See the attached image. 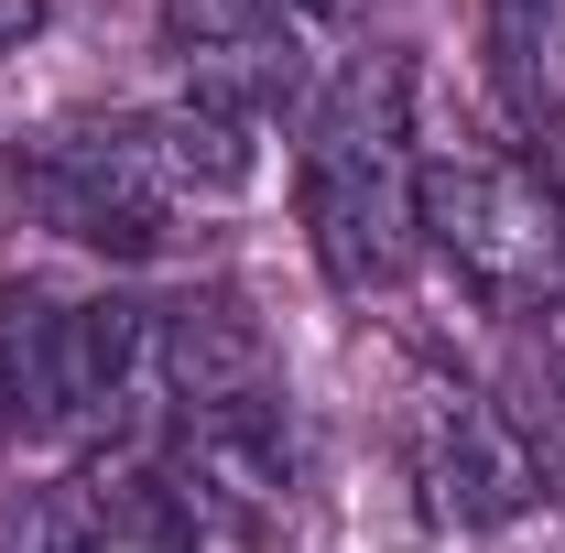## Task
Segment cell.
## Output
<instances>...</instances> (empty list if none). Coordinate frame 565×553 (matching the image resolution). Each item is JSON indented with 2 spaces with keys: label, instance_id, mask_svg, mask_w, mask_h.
<instances>
[{
  "label": "cell",
  "instance_id": "6da1fadb",
  "mask_svg": "<svg viewBox=\"0 0 565 553\" xmlns=\"http://www.w3.org/2000/svg\"><path fill=\"white\" fill-rule=\"evenodd\" d=\"M250 120L163 98V109H120V120H66L11 163V196L76 250H163V228L185 207H228L250 185Z\"/></svg>",
  "mask_w": 565,
  "mask_h": 553
},
{
  "label": "cell",
  "instance_id": "7a4b0ae2",
  "mask_svg": "<svg viewBox=\"0 0 565 553\" xmlns=\"http://www.w3.org/2000/svg\"><path fill=\"white\" fill-rule=\"evenodd\" d=\"M294 196L316 272L338 293H392L424 250V152H414V76L403 55H359L316 87L305 152H294Z\"/></svg>",
  "mask_w": 565,
  "mask_h": 553
},
{
  "label": "cell",
  "instance_id": "3957f363",
  "mask_svg": "<svg viewBox=\"0 0 565 553\" xmlns=\"http://www.w3.org/2000/svg\"><path fill=\"white\" fill-rule=\"evenodd\" d=\"M152 402V304L131 293H0V445L109 434Z\"/></svg>",
  "mask_w": 565,
  "mask_h": 553
},
{
  "label": "cell",
  "instance_id": "277c9868",
  "mask_svg": "<svg viewBox=\"0 0 565 553\" xmlns=\"http://www.w3.org/2000/svg\"><path fill=\"white\" fill-rule=\"evenodd\" d=\"M424 239L457 261L479 304H511V315L565 304V196L544 163H522L500 141L424 152Z\"/></svg>",
  "mask_w": 565,
  "mask_h": 553
},
{
  "label": "cell",
  "instance_id": "5b68a950",
  "mask_svg": "<svg viewBox=\"0 0 565 553\" xmlns=\"http://www.w3.org/2000/svg\"><path fill=\"white\" fill-rule=\"evenodd\" d=\"M163 55L196 109L273 120L316 98V11L294 0H163Z\"/></svg>",
  "mask_w": 565,
  "mask_h": 553
},
{
  "label": "cell",
  "instance_id": "8992f818",
  "mask_svg": "<svg viewBox=\"0 0 565 553\" xmlns=\"http://www.w3.org/2000/svg\"><path fill=\"white\" fill-rule=\"evenodd\" d=\"M0 553H196V510L141 456H76L66 478L0 499Z\"/></svg>",
  "mask_w": 565,
  "mask_h": 553
},
{
  "label": "cell",
  "instance_id": "52a82bcc",
  "mask_svg": "<svg viewBox=\"0 0 565 553\" xmlns=\"http://www.w3.org/2000/svg\"><path fill=\"white\" fill-rule=\"evenodd\" d=\"M414 488L446 532H500V521H522L544 499V456L490 391H446L435 380L414 402Z\"/></svg>",
  "mask_w": 565,
  "mask_h": 553
},
{
  "label": "cell",
  "instance_id": "ba28073f",
  "mask_svg": "<svg viewBox=\"0 0 565 553\" xmlns=\"http://www.w3.org/2000/svg\"><path fill=\"white\" fill-rule=\"evenodd\" d=\"M163 478L196 510V532H273L282 499H294V423H282V402L163 423Z\"/></svg>",
  "mask_w": 565,
  "mask_h": 553
},
{
  "label": "cell",
  "instance_id": "9c48e42d",
  "mask_svg": "<svg viewBox=\"0 0 565 553\" xmlns=\"http://www.w3.org/2000/svg\"><path fill=\"white\" fill-rule=\"evenodd\" d=\"M152 402H163V423L282 402V358H273V337H262V315H250L239 293L152 304Z\"/></svg>",
  "mask_w": 565,
  "mask_h": 553
},
{
  "label": "cell",
  "instance_id": "30bf717a",
  "mask_svg": "<svg viewBox=\"0 0 565 553\" xmlns=\"http://www.w3.org/2000/svg\"><path fill=\"white\" fill-rule=\"evenodd\" d=\"M44 11H55V0H0V55H22V44L44 33Z\"/></svg>",
  "mask_w": 565,
  "mask_h": 553
},
{
  "label": "cell",
  "instance_id": "8fae6325",
  "mask_svg": "<svg viewBox=\"0 0 565 553\" xmlns=\"http://www.w3.org/2000/svg\"><path fill=\"white\" fill-rule=\"evenodd\" d=\"M294 11H349V0H294Z\"/></svg>",
  "mask_w": 565,
  "mask_h": 553
}]
</instances>
